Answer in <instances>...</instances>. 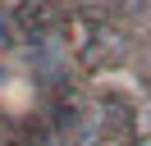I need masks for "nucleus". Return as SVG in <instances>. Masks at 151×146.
<instances>
[]
</instances>
